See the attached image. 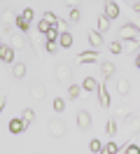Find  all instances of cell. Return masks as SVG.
Here are the masks:
<instances>
[{
    "label": "cell",
    "instance_id": "obj_13",
    "mask_svg": "<svg viewBox=\"0 0 140 154\" xmlns=\"http://www.w3.org/2000/svg\"><path fill=\"white\" fill-rule=\"evenodd\" d=\"M98 105L101 107H110V91L105 89V84L98 87Z\"/></svg>",
    "mask_w": 140,
    "mask_h": 154
},
{
    "label": "cell",
    "instance_id": "obj_20",
    "mask_svg": "<svg viewBox=\"0 0 140 154\" xmlns=\"http://www.w3.org/2000/svg\"><path fill=\"white\" fill-rule=\"evenodd\" d=\"M14 26H17V30H21V33H26L28 28H30V21L23 17V14H19L17 19H14Z\"/></svg>",
    "mask_w": 140,
    "mask_h": 154
},
{
    "label": "cell",
    "instance_id": "obj_6",
    "mask_svg": "<svg viewBox=\"0 0 140 154\" xmlns=\"http://www.w3.org/2000/svg\"><path fill=\"white\" fill-rule=\"evenodd\" d=\"M77 63H96V61H98V58H101V54H98V51H96V49H91V51H79V54H77Z\"/></svg>",
    "mask_w": 140,
    "mask_h": 154
},
{
    "label": "cell",
    "instance_id": "obj_25",
    "mask_svg": "<svg viewBox=\"0 0 140 154\" xmlns=\"http://www.w3.org/2000/svg\"><path fill=\"white\" fill-rule=\"evenodd\" d=\"M107 135H112V138H114V135H119V124H117V119H114V117L107 122Z\"/></svg>",
    "mask_w": 140,
    "mask_h": 154
},
{
    "label": "cell",
    "instance_id": "obj_35",
    "mask_svg": "<svg viewBox=\"0 0 140 154\" xmlns=\"http://www.w3.org/2000/svg\"><path fill=\"white\" fill-rule=\"evenodd\" d=\"M68 21H70V23H77V21H79V10H77V7H75V10H70Z\"/></svg>",
    "mask_w": 140,
    "mask_h": 154
},
{
    "label": "cell",
    "instance_id": "obj_10",
    "mask_svg": "<svg viewBox=\"0 0 140 154\" xmlns=\"http://www.w3.org/2000/svg\"><path fill=\"white\" fill-rule=\"evenodd\" d=\"M133 115V107L131 105H117L114 107V119L119 122V119H129V117Z\"/></svg>",
    "mask_w": 140,
    "mask_h": 154
},
{
    "label": "cell",
    "instance_id": "obj_27",
    "mask_svg": "<svg viewBox=\"0 0 140 154\" xmlns=\"http://www.w3.org/2000/svg\"><path fill=\"white\" fill-rule=\"evenodd\" d=\"M119 149H121V147H119L117 143H107V145H105V147L101 149V154H117Z\"/></svg>",
    "mask_w": 140,
    "mask_h": 154
},
{
    "label": "cell",
    "instance_id": "obj_38",
    "mask_svg": "<svg viewBox=\"0 0 140 154\" xmlns=\"http://www.w3.org/2000/svg\"><path fill=\"white\" fill-rule=\"evenodd\" d=\"M21 14H23V17H26L28 21L33 19V10H30V7H28V10H23V12H21Z\"/></svg>",
    "mask_w": 140,
    "mask_h": 154
},
{
    "label": "cell",
    "instance_id": "obj_21",
    "mask_svg": "<svg viewBox=\"0 0 140 154\" xmlns=\"http://www.w3.org/2000/svg\"><path fill=\"white\" fill-rule=\"evenodd\" d=\"M89 42H91V47H93V49L103 47V35L98 33V30H91V33H89Z\"/></svg>",
    "mask_w": 140,
    "mask_h": 154
},
{
    "label": "cell",
    "instance_id": "obj_40",
    "mask_svg": "<svg viewBox=\"0 0 140 154\" xmlns=\"http://www.w3.org/2000/svg\"><path fill=\"white\" fill-rule=\"evenodd\" d=\"M2 110H5V96H0V115H2Z\"/></svg>",
    "mask_w": 140,
    "mask_h": 154
},
{
    "label": "cell",
    "instance_id": "obj_12",
    "mask_svg": "<svg viewBox=\"0 0 140 154\" xmlns=\"http://www.w3.org/2000/svg\"><path fill=\"white\" fill-rule=\"evenodd\" d=\"M117 94H119V96H129L131 94V82L126 77H119V79H117Z\"/></svg>",
    "mask_w": 140,
    "mask_h": 154
},
{
    "label": "cell",
    "instance_id": "obj_3",
    "mask_svg": "<svg viewBox=\"0 0 140 154\" xmlns=\"http://www.w3.org/2000/svg\"><path fill=\"white\" fill-rule=\"evenodd\" d=\"M140 133V117H129V119H124V135H126V140L133 138V135ZM124 140V145H126Z\"/></svg>",
    "mask_w": 140,
    "mask_h": 154
},
{
    "label": "cell",
    "instance_id": "obj_14",
    "mask_svg": "<svg viewBox=\"0 0 140 154\" xmlns=\"http://www.w3.org/2000/svg\"><path fill=\"white\" fill-rule=\"evenodd\" d=\"M26 72H28V68H26V63H21V61H17V63L12 66V77H17V79H23Z\"/></svg>",
    "mask_w": 140,
    "mask_h": 154
},
{
    "label": "cell",
    "instance_id": "obj_32",
    "mask_svg": "<svg viewBox=\"0 0 140 154\" xmlns=\"http://www.w3.org/2000/svg\"><path fill=\"white\" fill-rule=\"evenodd\" d=\"M58 35H61V33H58L56 26H51V28L47 30V40H58Z\"/></svg>",
    "mask_w": 140,
    "mask_h": 154
},
{
    "label": "cell",
    "instance_id": "obj_19",
    "mask_svg": "<svg viewBox=\"0 0 140 154\" xmlns=\"http://www.w3.org/2000/svg\"><path fill=\"white\" fill-rule=\"evenodd\" d=\"M30 96L35 98V100H42V98L47 96V89L42 87V84H33V87H30Z\"/></svg>",
    "mask_w": 140,
    "mask_h": 154
},
{
    "label": "cell",
    "instance_id": "obj_2",
    "mask_svg": "<svg viewBox=\"0 0 140 154\" xmlns=\"http://www.w3.org/2000/svg\"><path fill=\"white\" fill-rule=\"evenodd\" d=\"M47 131H49V135L51 138H63L65 133H68V126H65V122L61 119V117H54V119H49V124H47Z\"/></svg>",
    "mask_w": 140,
    "mask_h": 154
},
{
    "label": "cell",
    "instance_id": "obj_42",
    "mask_svg": "<svg viewBox=\"0 0 140 154\" xmlns=\"http://www.w3.org/2000/svg\"><path fill=\"white\" fill-rule=\"evenodd\" d=\"M0 45H2V42H0Z\"/></svg>",
    "mask_w": 140,
    "mask_h": 154
},
{
    "label": "cell",
    "instance_id": "obj_24",
    "mask_svg": "<svg viewBox=\"0 0 140 154\" xmlns=\"http://www.w3.org/2000/svg\"><path fill=\"white\" fill-rule=\"evenodd\" d=\"M42 21H47L49 26H58V17H56L54 12H49V10H47L45 14H42Z\"/></svg>",
    "mask_w": 140,
    "mask_h": 154
},
{
    "label": "cell",
    "instance_id": "obj_16",
    "mask_svg": "<svg viewBox=\"0 0 140 154\" xmlns=\"http://www.w3.org/2000/svg\"><path fill=\"white\" fill-rule=\"evenodd\" d=\"M73 35L68 33V30H61V35H58V47H63V49H70L73 47Z\"/></svg>",
    "mask_w": 140,
    "mask_h": 154
},
{
    "label": "cell",
    "instance_id": "obj_4",
    "mask_svg": "<svg viewBox=\"0 0 140 154\" xmlns=\"http://www.w3.org/2000/svg\"><path fill=\"white\" fill-rule=\"evenodd\" d=\"M117 35H119V40H138L140 42V28L135 23H124Z\"/></svg>",
    "mask_w": 140,
    "mask_h": 154
},
{
    "label": "cell",
    "instance_id": "obj_43",
    "mask_svg": "<svg viewBox=\"0 0 140 154\" xmlns=\"http://www.w3.org/2000/svg\"><path fill=\"white\" fill-rule=\"evenodd\" d=\"M98 154H101V152H98Z\"/></svg>",
    "mask_w": 140,
    "mask_h": 154
},
{
    "label": "cell",
    "instance_id": "obj_7",
    "mask_svg": "<svg viewBox=\"0 0 140 154\" xmlns=\"http://www.w3.org/2000/svg\"><path fill=\"white\" fill-rule=\"evenodd\" d=\"M14 54H17V51L9 47V45H0V61H2V63L14 66V63H17V61H14Z\"/></svg>",
    "mask_w": 140,
    "mask_h": 154
},
{
    "label": "cell",
    "instance_id": "obj_33",
    "mask_svg": "<svg viewBox=\"0 0 140 154\" xmlns=\"http://www.w3.org/2000/svg\"><path fill=\"white\" fill-rule=\"evenodd\" d=\"M45 47H47V51H49V54H54L56 49H58V42H56V40H47Z\"/></svg>",
    "mask_w": 140,
    "mask_h": 154
},
{
    "label": "cell",
    "instance_id": "obj_18",
    "mask_svg": "<svg viewBox=\"0 0 140 154\" xmlns=\"http://www.w3.org/2000/svg\"><path fill=\"white\" fill-rule=\"evenodd\" d=\"M96 30H98V33H107V30H110V19H107V17H105V14H101V17H98V21H96Z\"/></svg>",
    "mask_w": 140,
    "mask_h": 154
},
{
    "label": "cell",
    "instance_id": "obj_11",
    "mask_svg": "<svg viewBox=\"0 0 140 154\" xmlns=\"http://www.w3.org/2000/svg\"><path fill=\"white\" fill-rule=\"evenodd\" d=\"M105 17L107 19H117L119 17V5L112 2V0H105Z\"/></svg>",
    "mask_w": 140,
    "mask_h": 154
},
{
    "label": "cell",
    "instance_id": "obj_23",
    "mask_svg": "<svg viewBox=\"0 0 140 154\" xmlns=\"http://www.w3.org/2000/svg\"><path fill=\"white\" fill-rule=\"evenodd\" d=\"M21 119L26 122V126H28V124H33V122H35V110H30V107H26V110L21 112Z\"/></svg>",
    "mask_w": 140,
    "mask_h": 154
},
{
    "label": "cell",
    "instance_id": "obj_29",
    "mask_svg": "<svg viewBox=\"0 0 140 154\" xmlns=\"http://www.w3.org/2000/svg\"><path fill=\"white\" fill-rule=\"evenodd\" d=\"M51 107H54V112H56V115H61V112L65 110V100H63V98H54Z\"/></svg>",
    "mask_w": 140,
    "mask_h": 154
},
{
    "label": "cell",
    "instance_id": "obj_39",
    "mask_svg": "<svg viewBox=\"0 0 140 154\" xmlns=\"http://www.w3.org/2000/svg\"><path fill=\"white\" fill-rule=\"evenodd\" d=\"M131 7H133L135 12H140V0H133V2H131Z\"/></svg>",
    "mask_w": 140,
    "mask_h": 154
},
{
    "label": "cell",
    "instance_id": "obj_37",
    "mask_svg": "<svg viewBox=\"0 0 140 154\" xmlns=\"http://www.w3.org/2000/svg\"><path fill=\"white\" fill-rule=\"evenodd\" d=\"M79 2H82V0H63V5H65V7H70V10H75Z\"/></svg>",
    "mask_w": 140,
    "mask_h": 154
},
{
    "label": "cell",
    "instance_id": "obj_17",
    "mask_svg": "<svg viewBox=\"0 0 140 154\" xmlns=\"http://www.w3.org/2000/svg\"><path fill=\"white\" fill-rule=\"evenodd\" d=\"M23 128H26V122L17 117V119H12L9 122V133H23Z\"/></svg>",
    "mask_w": 140,
    "mask_h": 154
},
{
    "label": "cell",
    "instance_id": "obj_28",
    "mask_svg": "<svg viewBox=\"0 0 140 154\" xmlns=\"http://www.w3.org/2000/svg\"><path fill=\"white\" fill-rule=\"evenodd\" d=\"M0 19H2V23H7V28H9V26L14 23V19H17V17H14V14H12L9 10H5L2 14H0Z\"/></svg>",
    "mask_w": 140,
    "mask_h": 154
},
{
    "label": "cell",
    "instance_id": "obj_9",
    "mask_svg": "<svg viewBox=\"0 0 140 154\" xmlns=\"http://www.w3.org/2000/svg\"><path fill=\"white\" fill-rule=\"evenodd\" d=\"M114 72H117V66H114L112 61H103V63H101V75H103V79L114 77Z\"/></svg>",
    "mask_w": 140,
    "mask_h": 154
},
{
    "label": "cell",
    "instance_id": "obj_41",
    "mask_svg": "<svg viewBox=\"0 0 140 154\" xmlns=\"http://www.w3.org/2000/svg\"><path fill=\"white\" fill-rule=\"evenodd\" d=\"M135 68L140 70V54H135Z\"/></svg>",
    "mask_w": 140,
    "mask_h": 154
},
{
    "label": "cell",
    "instance_id": "obj_1",
    "mask_svg": "<svg viewBox=\"0 0 140 154\" xmlns=\"http://www.w3.org/2000/svg\"><path fill=\"white\" fill-rule=\"evenodd\" d=\"M5 38L9 40V47L14 49V51H28V40H26V35L21 33V30H9L7 28V33H5Z\"/></svg>",
    "mask_w": 140,
    "mask_h": 154
},
{
    "label": "cell",
    "instance_id": "obj_34",
    "mask_svg": "<svg viewBox=\"0 0 140 154\" xmlns=\"http://www.w3.org/2000/svg\"><path fill=\"white\" fill-rule=\"evenodd\" d=\"M110 51H112V54H121V42H119V40L110 42Z\"/></svg>",
    "mask_w": 140,
    "mask_h": 154
},
{
    "label": "cell",
    "instance_id": "obj_31",
    "mask_svg": "<svg viewBox=\"0 0 140 154\" xmlns=\"http://www.w3.org/2000/svg\"><path fill=\"white\" fill-rule=\"evenodd\" d=\"M89 149H91L93 154H98L103 149V145H101V140H91V143H89Z\"/></svg>",
    "mask_w": 140,
    "mask_h": 154
},
{
    "label": "cell",
    "instance_id": "obj_22",
    "mask_svg": "<svg viewBox=\"0 0 140 154\" xmlns=\"http://www.w3.org/2000/svg\"><path fill=\"white\" fill-rule=\"evenodd\" d=\"M82 91H98V82L93 77H84L82 82Z\"/></svg>",
    "mask_w": 140,
    "mask_h": 154
},
{
    "label": "cell",
    "instance_id": "obj_30",
    "mask_svg": "<svg viewBox=\"0 0 140 154\" xmlns=\"http://www.w3.org/2000/svg\"><path fill=\"white\" fill-rule=\"evenodd\" d=\"M121 152H124V154H140V147H138V145H133V143H126L124 147H121Z\"/></svg>",
    "mask_w": 140,
    "mask_h": 154
},
{
    "label": "cell",
    "instance_id": "obj_8",
    "mask_svg": "<svg viewBox=\"0 0 140 154\" xmlns=\"http://www.w3.org/2000/svg\"><path fill=\"white\" fill-rule=\"evenodd\" d=\"M77 126H79V131H89V128H91V115H89L86 110H79V112H77Z\"/></svg>",
    "mask_w": 140,
    "mask_h": 154
},
{
    "label": "cell",
    "instance_id": "obj_15",
    "mask_svg": "<svg viewBox=\"0 0 140 154\" xmlns=\"http://www.w3.org/2000/svg\"><path fill=\"white\" fill-rule=\"evenodd\" d=\"M119 42H121V51H129V54H135L140 47L138 40H119Z\"/></svg>",
    "mask_w": 140,
    "mask_h": 154
},
{
    "label": "cell",
    "instance_id": "obj_26",
    "mask_svg": "<svg viewBox=\"0 0 140 154\" xmlns=\"http://www.w3.org/2000/svg\"><path fill=\"white\" fill-rule=\"evenodd\" d=\"M79 96H82V87H77V84H73V87L68 89V98H70V100H77Z\"/></svg>",
    "mask_w": 140,
    "mask_h": 154
},
{
    "label": "cell",
    "instance_id": "obj_36",
    "mask_svg": "<svg viewBox=\"0 0 140 154\" xmlns=\"http://www.w3.org/2000/svg\"><path fill=\"white\" fill-rule=\"evenodd\" d=\"M49 28H51V26H49L47 21H40V23H37V30H40L42 35H47V30H49Z\"/></svg>",
    "mask_w": 140,
    "mask_h": 154
},
{
    "label": "cell",
    "instance_id": "obj_5",
    "mask_svg": "<svg viewBox=\"0 0 140 154\" xmlns=\"http://www.w3.org/2000/svg\"><path fill=\"white\" fill-rule=\"evenodd\" d=\"M70 77H73V68L68 66V63H58L56 66V79L65 84V82H70Z\"/></svg>",
    "mask_w": 140,
    "mask_h": 154
}]
</instances>
